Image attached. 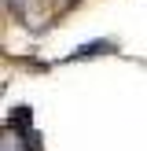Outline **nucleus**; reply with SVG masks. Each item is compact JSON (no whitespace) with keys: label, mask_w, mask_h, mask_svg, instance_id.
I'll use <instances>...</instances> for the list:
<instances>
[{"label":"nucleus","mask_w":147,"mask_h":151,"mask_svg":"<svg viewBox=\"0 0 147 151\" xmlns=\"http://www.w3.org/2000/svg\"><path fill=\"white\" fill-rule=\"evenodd\" d=\"M118 48H121L118 41H103L99 37V41H88V44H81V48H74L63 63H77V59H92V55H114Z\"/></svg>","instance_id":"f257e3e1"}]
</instances>
